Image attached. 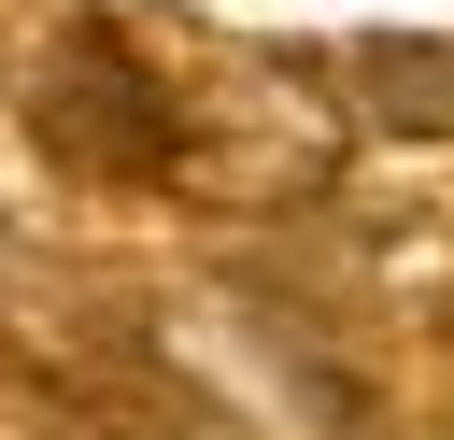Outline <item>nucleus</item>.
I'll use <instances>...</instances> for the list:
<instances>
[{
  "label": "nucleus",
  "mask_w": 454,
  "mask_h": 440,
  "mask_svg": "<svg viewBox=\"0 0 454 440\" xmlns=\"http://www.w3.org/2000/svg\"><path fill=\"white\" fill-rule=\"evenodd\" d=\"M14 85H28V128H43L57 170H85V185H184V99L128 57L114 14H71Z\"/></svg>",
  "instance_id": "obj_1"
},
{
  "label": "nucleus",
  "mask_w": 454,
  "mask_h": 440,
  "mask_svg": "<svg viewBox=\"0 0 454 440\" xmlns=\"http://www.w3.org/2000/svg\"><path fill=\"white\" fill-rule=\"evenodd\" d=\"M340 85H355V114L397 128V142H440V128H454V43H355Z\"/></svg>",
  "instance_id": "obj_2"
}]
</instances>
